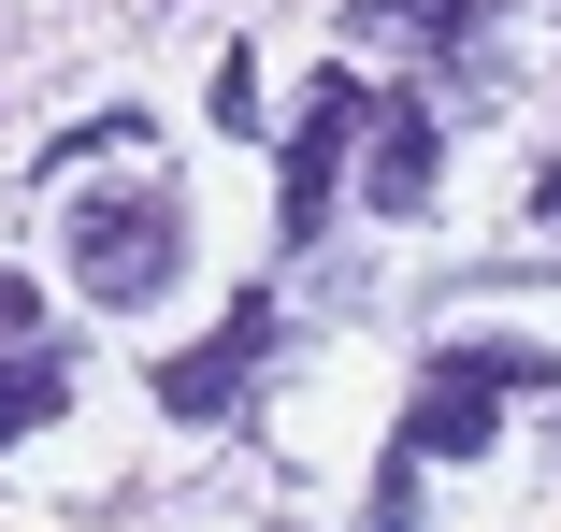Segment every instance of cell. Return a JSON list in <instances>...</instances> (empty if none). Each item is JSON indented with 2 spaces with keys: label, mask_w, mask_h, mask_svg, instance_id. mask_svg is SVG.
<instances>
[{
  "label": "cell",
  "mask_w": 561,
  "mask_h": 532,
  "mask_svg": "<svg viewBox=\"0 0 561 532\" xmlns=\"http://www.w3.org/2000/svg\"><path fill=\"white\" fill-rule=\"evenodd\" d=\"M216 130H231V144L260 130V58H245V44H231V58H216Z\"/></svg>",
  "instance_id": "52a82bcc"
},
{
  "label": "cell",
  "mask_w": 561,
  "mask_h": 532,
  "mask_svg": "<svg viewBox=\"0 0 561 532\" xmlns=\"http://www.w3.org/2000/svg\"><path fill=\"white\" fill-rule=\"evenodd\" d=\"M360 130H375V144H360V201H375V217H417V201H432V173H446L432 101H375Z\"/></svg>",
  "instance_id": "277c9868"
},
{
  "label": "cell",
  "mask_w": 561,
  "mask_h": 532,
  "mask_svg": "<svg viewBox=\"0 0 561 532\" xmlns=\"http://www.w3.org/2000/svg\"><path fill=\"white\" fill-rule=\"evenodd\" d=\"M346 159H360V72H317V86H302V130H288V201H274V231H288V245L331 231V187H346Z\"/></svg>",
  "instance_id": "7a4b0ae2"
},
{
  "label": "cell",
  "mask_w": 561,
  "mask_h": 532,
  "mask_svg": "<svg viewBox=\"0 0 561 532\" xmlns=\"http://www.w3.org/2000/svg\"><path fill=\"white\" fill-rule=\"evenodd\" d=\"M58 403H72V374H58L44 346H0V432H44Z\"/></svg>",
  "instance_id": "8992f818"
},
{
  "label": "cell",
  "mask_w": 561,
  "mask_h": 532,
  "mask_svg": "<svg viewBox=\"0 0 561 532\" xmlns=\"http://www.w3.org/2000/svg\"><path fill=\"white\" fill-rule=\"evenodd\" d=\"M490 432H504V389L446 346V360L417 374V403H403V461H490Z\"/></svg>",
  "instance_id": "3957f363"
},
{
  "label": "cell",
  "mask_w": 561,
  "mask_h": 532,
  "mask_svg": "<svg viewBox=\"0 0 561 532\" xmlns=\"http://www.w3.org/2000/svg\"><path fill=\"white\" fill-rule=\"evenodd\" d=\"M173 259H187V217H173L159 187L87 201V217H72V288H87V302H159V288H173Z\"/></svg>",
  "instance_id": "6da1fadb"
},
{
  "label": "cell",
  "mask_w": 561,
  "mask_h": 532,
  "mask_svg": "<svg viewBox=\"0 0 561 532\" xmlns=\"http://www.w3.org/2000/svg\"><path fill=\"white\" fill-rule=\"evenodd\" d=\"M30 316H44V302H30V274H0V346H30Z\"/></svg>",
  "instance_id": "9c48e42d"
},
{
  "label": "cell",
  "mask_w": 561,
  "mask_h": 532,
  "mask_svg": "<svg viewBox=\"0 0 561 532\" xmlns=\"http://www.w3.org/2000/svg\"><path fill=\"white\" fill-rule=\"evenodd\" d=\"M260 360H274V302H231V316H216V332L159 374V403H173V417H216V403H231Z\"/></svg>",
  "instance_id": "5b68a950"
},
{
  "label": "cell",
  "mask_w": 561,
  "mask_h": 532,
  "mask_svg": "<svg viewBox=\"0 0 561 532\" xmlns=\"http://www.w3.org/2000/svg\"><path fill=\"white\" fill-rule=\"evenodd\" d=\"M375 532H417V461L389 447V489H375Z\"/></svg>",
  "instance_id": "ba28073f"
}]
</instances>
